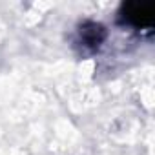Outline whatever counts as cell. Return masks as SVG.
Instances as JSON below:
<instances>
[{
	"mask_svg": "<svg viewBox=\"0 0 155 155\" xmlns=\"http://www.w3.org/2000/svg\"><path fill=\"white\" fill-rule=\"evenodd\" d=\"M106 28L99 22H84L79 28V42L88 51H97L101 44L106 40Z\"/></svg>",
	"mask_w": 155,
	"mask_h": 155,
	"instance_id": "cell-1",
	"label": "cell"
},
{
	"mask_svg": "<svg viewBox=\"0 0 155 155\" xmlns=\"http://www.w3.org/2000/svg\"><path fill=\"white\" fill-rule=\"evenodd\" d=\"M151 8L140 6V4H128L124 6V11L120 13V22L133 26V28H150L151 24Z\"/></svg>",
	"mask_w": 155,
	"mask_h": 155,
	"instance_id": "cell-2",
	"label": "cell"
}]
</instances>
